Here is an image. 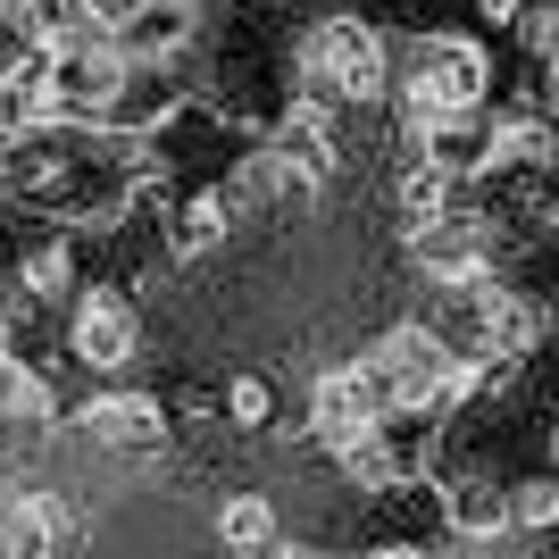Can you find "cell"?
Segmentation results:
<instances>
[{
	"label": "cell",
	"mask_w": 559,
	"mask_h": 559,
	"mask_svg": "<svg viewBox=\"0 0 559 559\" xmlns=\"http://www.w3.org/2000/svg\"><path fill=\"white\" fill-rule=\"evenodd\" d=\"M293 100H318L334 117L393 100V34L359 9H326L293 34Z\"/></svg>",
	"instance_id": "1"
},
{
	"label": "cell",
	"mask_w": 559,
	"mask_h": 559,
	"mask_svg": "<svg viewBox=\"0 0 559 559\" xmlns=\"http://www.w3.org/2000/svg\"><path fill=\"white\" fill-rule=\"evenodd\" d=\"M126 75L134 68H126V50H117L109 34H68V43H50V109H59V126L109 134Z\"/></svg>",
	"instance_id": "2"
},
{
	"label": "cell",
	"mask_w": 559,
	"mask_h": 559,
	"mask_svg": "<svg viewBox=\"0 0 559 559\" xmlns=\"http://www.w3.org/2000/svg\"><path fill=\"white\" fill-rule=\"evenodd\" d=\"M409 267L443 293H476V284L501 276V217L492 210H451L435 226L409 234Z\"/></svg>",
	"instance_id": "3"
},
{
	"label": "cell",
	"mask_w": 559,
	"mask_h": 559,
	"mask_svg": "<svg viewBox=\"0 0 559 559\" xmlns=\"http://www.w3.org/2000/svg\"><path fill=\"white\" fill-rule=\"evenodd\" d=\"M75 435L100 451V460H159L167 435H176V409L142 384H100L84 409H75Z\"/></svg>",
	"instance_id": "4"
},
{
	"label": "cell",
	"mask_w": 559,
	"mask_h": 559,
	"mask_svg": "<svg viewBox=\"0 0 559 559\" xmlns=\"http://www.w3.org/2000/svg\"><path fill=\"white\" fill-rule=\"evenodd\" d=\"M134 350H142V309L126 284H84L68 301V359L84 376H117V368H134Z\"/></svg>",
	"instance_id": "5"
},
{
	"label": "cell",
	"mask_w": 559,
	"mask_h": 559,
	"mask_svg": "<svg viewBox=\"0 0 559 559\" xmlns=\"http://www.w3.org/2000/svg\"><path fill=\"white\" fill-rule=\"evenodd\" d=\"M84 284H75V242L59 226L17 234L9 242V318H34V309H68ZM0 318V326H9Z\"/></svg>",
	"instance_id": "6"
},
{
	"label": "cell",
	"mask_w": 559,
	"mask_h": 559,
	"mask_svg": "<svg viewBox=\"0 0 559 559\" xmlns=\"http://www.w3.org/2000/svg\"><path fill=\"white\" fill-rule=\"evenodd\" d=\"M84 535V518L59 485H17L0 501V559H59Z\"/></svg>",
	"instance_id": "7"
},
{
	"label": "cell",
	"mask_w": 559,
	"mask_h": 559,
	"mask_svg": "<svg viewBox=\"0 0 559 559\" xmlns=\"http://www.w3.org/2000/svg\"><path fill=\"white\" fill-rule=\"evenodd\" d=\"M368 426H384V409H376V384L359 359H343V368H318L309 376V418H301V443L334 451L350 443V435H368Z\"/></svg>",
	"instance_id": "8"
},
{
	"label": "cell",
	"mask_w": 559,
	"mask_h": 559,
	"mask_svg": "<svg viewBox=\"0 0 559 559\" xmlns=\"http://www.w3.org/2000/svg\"><path fill=\"white\" fill-rule=\"evenodd\" d=\"M409 151H418L435 176H451V185H492V117H485V109L418 126V134H409Z\"/></svg>",
	"instance_id": "9"
},
{
	"label": "cell",
	"mask_w": 559,
	"mask_h": 559,
	"mask_svg": "<svg viewBox=\"0 0 559 559\" xmlns=\"http://www.w3.org/2000/svg\"><path fill=\"white\" fill-rule=\"evenodd\" d=\"M234 234V210L226 192H185L159 210V242H167V267H192V259H217Z\"/></svg>",
	"instance_id": "10"
},
{
	"label": "cell",
	"mask_w": 559,
	"mask_h": 559,
	"mask_svg": "<svg viewBox=\"0 0 559 559\" xmlns=\"http://www.w3.org/2000/svg\"><path fill=\"white\" fill-rule=\"evenodd\" d=\"M435 485H443V535H460V543L518 535L510 526V485H492V476H435Z\"/></svg>",
	"instance_id": "11"
},
{
	"label": "cell",
	"mask_w": 559,
	"mask_h": 559,
	"mask_svg": "<svg viewBox=\"0 0 559 559\" xmlns=\"http://www.w3.org/2000/svg\"><path fill=\"white\" fill-rule=\"evenodd\" d=\"M276 543H284L276 492L242 485V492H226V501H217V551H234V559H267Z\"/></svg>",
	"instance_id": "12"
},
{
	"label": "cell",
	"mask_w": 559,
	"mask_h": 559,
	"mask_svg": "<svg viewBox=\"0 0 559 559\" xmlns=\"http://www.w3.org/2000/svg\"><path fill=\"white\" fill-rule=\"evenodd\" d=\"M451 210H460V185H451V176H435V167L409 151V167L393 176V217L418 234V226H435V217H451Z\"/></svg>",
	"instance_id": "13"
},
{
	"label": "cell",
	"mask_w": 559,
	"mask_h": 559,
	"mask_svg": "<svg viewBox=\"0 0 559 559\" xmlns=\"http://www.w3.org/2000/svg\"><path fill=\"white\" fill-rule=\"evenodd\" d=\"M217 426H226V435H267V426H276V384L259 368H234L226 393H217Z\"/></svg>",
	"instance_id": "14"
},
{
	"label": "cell",
	"mask_w": 559,
	"mask_h": 559,
	"mask_svg": "<svg viewBox=\"0 0 559 559\" xmlns=\"http://www.w3.org/2000/svg\"><path fill=\"white\" fill-rule=\"evenodd\" d=\"M510 526L535 543H559V476H535V485H510Z\"/></svg>",
	"instance_id": "15"
},
{
	"label": "cell",
	"mask_w": 559,
	"mask_h": 559,
	"mask_svg": "<svg viewBox=\"0 0 559 559\" xmlns=\"http://www.w3.org/2000/svg\"><path fill=\"white\" fill-rule=\"evenodd\" d=\"M467 9H476L485 25H518V17H526V0H467Z\"/></svg>",
	"instance_id": "16"
},
{
	"label": "cell",
	"mask_w": 559,
	"mask_h": 559,
	"mask_svg": "<svg viewBox=\"0 0 559 559\" xmlns=\"http://www.w3.org/2000/svg\"><path fill=\"white\" fill-rule=\"evenodd\" d=\"M543 117H551V126H559V50H551V59H543Z\"/></svg>",
	"instance_id": "17"
},
{
	"label": "cell",
	"mask_w": 559,
	"mask_h": 559,
	"mask_svg": "<svg viewBox=\"0 0 559 559\" xmlns=\"http://www.w3.org/2000/svg\"><path fill=\"white\" fill-rule=\"evenodd\" d=\"M350 559H435L426 543H376V551H350Z\"/></svg>",
	"instance_id": "18"
},
{
	"label": "cell",
	"mask_w": 559,
	"mask_h": 559,
	"mask_svg": "<svg viewBox=\"0 0 559 559\" xmlns=\"http://www.w3.org/2000/svg\"><path fill=\"white\" fill-rule=\"evenodd\" d=\"M543 451H551V476H559V418H551V435H543Z\"/></svg>",
	"instance_id": "19"
},
{
	"label": "cell",
	"mask_w": 559,
	"mask_h": 559,
	"mask_svg": "<svg viewBox=\"0 0 559 559\" xmlns=\"http://www.w3.org/2000/svg\"><path fill=\"white\" fill-rule=\"evenodd\" d=\"M359 9H393V0H359Z\"/></svg>",
	"instance_id": "20"
}]
</instances>
